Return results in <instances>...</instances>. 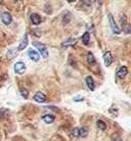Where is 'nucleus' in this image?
I'll return each instance as SVG.
<instances>
[{
	"label": "nucleus",
	"instance_id": "6",
	"mask_svg": "<svg viewBox=\"0 0 131 141\" xmlns=\"http://www.w3.org/2000/svg\"><path fill=\"white\" fill-rule=\"evenodd\" d=\"M103 60H104V65L107 66L112 65L114 58H113V55H112V53H111V51H107V52L103 54Z\"/></svg>",
	"mask_w": 131,
	"mask_h": 141
},
{
	"label": "nucleus",
	"instance_id": "22",
	"mask_svg": "<svg viewBox=\"0 0 131 141\" xmlns=\"http://www.w3.org/2000/svg\"><path fill=\"white\" fill-rule=\"evenodd\" d=\"M114 141H121V139H120L119 137H117V138H115V139H114Z\"/></svg>",
	"mask_w": 131,
	"mask_h": 141
},
{
	"label": "nucleus",
	"instance_id": "2",
	"mask_svg": "<svg viewBox=\"0 0 131 141\" xmlns=\"http://www.w3.org/2000/svg\"><path fill=\"white\" fill-rule=\"evenodd\" d=\"M120 22H121L123 31L126 33H130V25H129V22H128V19L126 18V15H121Z\"/></svg>",
	"mask_w": 131,
	"mask_h": 141
},
{
	"label": "nucleus",
	"instance_id": "16",
	"mask_svg": "<svg viewBox=\"0 0 131 141\" xmlns=\"http://www.w3.org/2000/svg\"><path fill=\"white\" fill-rule=\"evenodd\" d=\"M76 42H77V39L76 38H70L69 40H67L65 43L63 44L64 46H70V45H75Z\"/></svg>",
	"mask_w": 131,
	"mask_h": 141
},
{
	"label": "nucleus",
	"instance_id": "14",
	"mask_svg": "<svg viewBox=\"0 0 131 141\" xmlns=\"http://www.w3.org/2000/svg\"><path fill=\"white\" fill-rule=\"evenodd\" d=\"M89 40H90V35H89V33H88V32H85L84 34H83V36H82V42L84 43L85 45H88Z\"/></svg>",
	"mask_w": 131,
	"mask_h": 141
},
{
	"label": "nucleus",
	"instance_id": "12",
	"mask_svg": "<svg viewBox=\"0 0 131 141\" xmlns=\"http://www.w3.org/2000/svg\"><path fill=\"white\" fill-rule=\"evenodd\" d=\"M54 119H56V117H54L53 114H45V116L42 117V120L46 123V124H51V123H53Z\"/></svg>",
	"mask_w": 131,
	"mask_h": 141
},
{
	"label": "nucleus",
	"instance_id": "13",
	"mask_svg": "<svg viewBox=\"0 0 131 141\" xmlns=\"http://www.w3.org/2000/svg\"><path fill=\"white\" fill-rule=\"evenodd\" d=\"M28 45V34H25V37L23 39V41L21 42V44H19V50H23V49H25L26 47Z\"/></svg>",
	"mask_w": 131,
	"mask_h": 141
},
{
	"label": "nucleus",
	"instance_id": "18",
	"mask_svg": "<svg viewBox=\"0 0 131 141\" xmlns=\"http://www.w3.org/2000/svg\"><path fill=\"white\" fill-rule=\"evenodd\" d=\"M97 127H98V129H100V130H105L107 129V125H105V123L103 122V121H100V120H98L97 121Z\"/></svg>",
	"mask_w": 131,
	"mask_h": 141
},
{
	"label": "nucleus",
	"instance_id": "19",
	"mask_svg": "<svg viewBox=\"0 0 131 141\" xmlns=\"http://www.w3.org/2000/svg\"><path fill=\"white\" fill-rule=\"evenodd\" d=\"M8 113H9V112H8L6 108H0V118H1V119L5 118Z\"/></svg>",
	"mask_w": 131,
	"mask_h": 141
},
{
	"label": "nucleus",
	"instance_id": "1",
	"mask_svg": "<svg viewBox=\"0 0 131 141\" xmlns=\"http://www.w3.org/2000/svg\"><path fill=\"white\" fill-rule=\"evenodd\" d=\"M109 23H110V26H111V29H112L113 33L114 34H120L121 33V29L118 27V25H117V23L115 22V19L113 18L112 14H109Z\"/></svg>",
	"mask_w": 131,
	"mask_h": 141
},
{
	"label": "nucleus",
	"instance_id": "8",
	"mask_svg": "<svg viewBox=\"0 0 131 141\" xmlns=\"http://www.w3.org/2000/svg\"><path fill=\"white\" fill-rule=\"evenodd\" d=\"M29 57L32 59V60H34V61H39V59H40V55L38 54V52L36 51H34L33 49H31V50H29Z\"/></svg>",
	"mask_w": 131,
	"mask_h": 141
},
{
	"label": "nucleus",
	"instance_id": "3",
	"mask_svg": "<svg viewBox=\"0 0 131 141\" xmlns=\"http://www.w3.org/2000/svg\"><path fill=\"white\" fill-rule=\"evenodd\" d=\"M33 44H34L35 47H37L38 50H39L40 53H41V55L44 57V58H46V57L48 56V50H47V48L45 45H43V44H41V43H39V42H34Z\"/></svg>",
	"mask_w": 131,
	"mask_h": 141
},
{
	"label": "nucleus",
	"instance_id": "10",
	"mask_svg": "<svg viewBox=\"0 0 131 141\" xmlns=\"http://www.w3.org/2000/svg\"><path fill=\"white\" fill-rule=\"evenodd\" d=\"M86 84L88 86V88L91 90V91H93L94 89H95V84H94V81H93V78L92 77H87L86 78Z\"/></svg>",
	"mask_w": 131,
	"mask_h": 141
},
{
	"label": "nucleus",
	"instance_id": "15",
	"mask_svg": "<svg viewBox=\"0 0 131 141\" xmlns=\"http://www.w3.org/2000/svg\"><path fill=\"white\" fill-rule=\"evenodd\" d=\"M87 61H88L89 65H94V64L96 62L95 57L93 56V54H92L91 52H89V53L87 54Z\"/></svg>",
	"mask_w": 131,
	"mask_h": 141
},
{
	"label": "nucleus",
	"instance_id": "7",
	"mask_svg": "<svg viewBox=\"0 0 131 141\" xmlns=\"http://www.w3.org/2000/svg\"><path fill=\"white\" fill-rule=\"evenodd\" d=\"M1 19H2L3 24L9 25V24H11V22H12V17H11V14H10L9 12H3L2 15H1Z\"/></svg>",
	"mask_w": 131,
	"mask_h": 141
},
{
	"label": "nucleus",
	"instance_id": "11",
	"mask_svg": "<svg viewBox=\"0 0 131 141\" xmlns=\"http://www.w3.org/2000/svg\"><path fill=\"white\" fill-rule=\"evenodd\" d=\"M127 74H128V70H127L126 66H121V67L118 70V72H117V76H118L119 78H124Z\"/></svg>",
	"mask_w": 131,
	"mask_h": 141
},
{
	"label": "nucleus",
	"instance_id": "17",
	"mask_svg": "<svg viewBox=\"0 0 131 141\" xmlns=\"http://www.w3.org/2000/svg\"><path fill=\"white\" fill-rule=\"evenodd\" d=\"M87 134H88V128L82 127V128L79 129V136H81V137H86Z\"/></svg>",
	"mask_w": 131,
	"mask_h": 141
},
{
	"label": "nucleus",
	"instance_id": "9",
	"mask_svg": "<svg viewBox=\"0 0 131 141\" xmlns=\"http://www.w3.org/2000/svg\"><path fill=\"white\" fill-rule=\"evenodd\" d=\"M31 20H32V23H33V25H39L40 23H41V17L37 14V13H32L31 14Z\"/></svg>",
	"mask_w": 131,
	"mask_h": 141
},
{
	"label": "nucleus",
	"instance_id": "21",
	"mask_svg": "<svg viewBox=\"0 0 131 141\" xmlns=\"http://www.w3.org/2000/svg\"><path fill=\"white\" fill-rule=\"evenodd\" d=\"M72 134H73V136H75V137H78L79 136V128H75L73 132H72Z\"/></svg>",
	"mask_w": 131,
	"mask_h": 141
},
{
	"label": "nucleus",
	"instance_id": "4",
	"mask_svg": "<svg viewBox=\"0 0 131 141\" xmlns=\"http://www.w3.org/2000/svg\"><path fill=\"white\" fill-rule=\"evenodd\" d=\"M25 71H26V66H25V64L24 62H17L16 65H14V72L17 73V74H19V75H23L24 73H25Z\"/></svg>",
	"mask_w": 131,
	"mask_h": 141
},
{
	"label": "nucleus",
	"instance_id": "5",
	"mask_svg": "<svg viewBox=\"0 0 131 141\" xmlns=\"http://www.w3.org/2000/svg\"><path fill=\"white\" fill-rule=\"evenodd\" d=\"M34 100L37 101V102H45L47 100V97L43 92L38 91V92H36V94L34 95Z\"/></svg>",
	"mask_w": 131,
	"mask_h": 141
},
{
	"label": "nucleus",
	"instance_id": "20",
	"mask_svg": "<svg viewBox=\"0 0 131 141\" xmlns=\"http://www.w3.org/2000/svg\"><path fill=\"white\" fill-rule=\"evenodd\" d=\"M21 94H22V96H23V97L28 98L29 92H28V90H27V89H22V90H21Z\"/></svg>",
	"mask_w": 131,
	"mask_h": 141
}]
</instances>
